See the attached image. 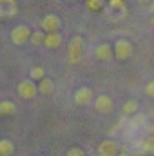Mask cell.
<instances>
[{
	"label": "cell",
	"instance_id": "obj_1",
	"mask_svg": "<svg viewBox=\"0 0 154 156\" xmlns=\"http://www.w3.org/2000/svg\"><path fill=\"white\" fill-rule=\"evenodd\" d=\"M83 38L82 37H73L67 44V62L71 66H78L83 58Z\"/></svg>",
	"mask_w": 154,
	"mask_h": 156
},
{
	"label": "cell",
	"instance_id": "obj_2",
	"mask_svg": "<svg viewBox=\"0 0 154 156\" xmlns=\"http://www.w3.org/2000/svg\"><path fill=\"white\" fill-rule=\"evenodd\" d=\"M103 11L107 13V18H109V20L118 22V20H121V18L127 16V11H129V9H127L125 0H109Z\"/></svg>",
	"mask_w": 154,
	"mask_h": 156
},
{
	"label": "cell",
	"instance_id": "obj_3",
	"mask_svg": "<svg viewBox=\"0 0 154 156\" xmlns=\"http://www.w3.org/2000/svg\"><path fill=\"white\" fill-rule=\"evenodd\" d=\"M16 93H18V96H20L22 100H33V98L38 94V85H37L35 80L26 78V80L18 82V85H16Z\"/></svg>",
	"mask_w": 154,
	"mask_h": 156
},
{
	"label": "cell",
	"instance_id": "obj_4",
	"mask_svg": "<svg viewBox=\"0 0 154 156\" xmlns=\"http://www.w3.org/2000/svg\"><path fill=\"white\" fill-rule=\"evenodd\" d=\"M31 27L27 26V24H18V26H15L13 29H11V42L15 44V45H24V44H27L29 40H31Z\"/></svg>",
	"mask_w": 154,
	"mask_h": 156
},
{
	"label": "cell",
	"instance_id": "obj_5",
	"mask_svg": "<svg viewBox=\"0 0 154 156\" xmlns=\"http://www.w3.org/2000/svg\"><path fill=\"white\" fill-rule=\"evenodd\" d=\"M113 49H114V56L118 60H129L131 56H132V51H134V47H132V44H131V40L127 38H120L114 42V45H113Z\"/></svg>",
	"mask_w": 154,
	"mask_h": 156
},
{
	"label": "cell",
	"instance_id": "obj_6",
	"mask_svg": "<svg viewBox=\"0 0 154 156\" xmlns=\"http://www.w3.org/2000/svg\"><path fill=\"white\" fill-rule=\"evenodd\" d=\"M73 102L78 107H85V105H91L94 102V93L91 87H78L73 94Z\"/></svg>",
	"mask_w": 154,
	"mask_h": 156
},
{
	"label": "cell",
	"instance_id": "obj_7",
	"mask_svg": "<svg viewBox=\"0 0 154 156\" xmlns=\"http://www.w3.org/2000/svg\"><path fill=\"white\" fill-rule=\"evenodd\" d=\"M93 107L102 115H109L114 109V102H113V98L109 94H98L94 98V102H93Z\"/></svg>",
	"mask_w": 154,
	"mask_h": 156
},
{
	"label": "cell",
	"instance_id": "obj_8",
	"mask_svg": "<svg viewBox=\"0 0 154 156\" xmlns=\"http://www.w3.org/2000/svg\"><path fill=\"white\" fill-rule=\"evenodd\" d=\"M60 26H62V20H60V16L58 15H45L42 20H40V29L44 31V33H53V31H58L60 29Z\"/></svg>",
	"mask_w": 154,
	"mask_h": 156
},
{
	"label": "cell",
	"instance_id": "obj_9",
	"mask_svg": "<svg viewBox=\"0 0 154 156\" xmlns=\"http://www.w3.org/2000/svg\"><path fill=\"white\" fill-rule=\"evenodd\" d=\"M118 153H120V145L111 138L100 142L98 145V156H118Z\"/></svg>",
	"mask_w": 154,
	"mask_h": 156
},
{
	"label": "cell",
	"instance_id": "obj_10",
	"mask_svg": "<svg viewBox=\"0 0 154 156\" xmlns=\"http://www.w3.org/2000/svg\"><path fill=\"white\" fill-rule=\"evenodd\" d=\"M94 56L100 62H111L114 58V49L111 47V44H105L103 42V44H100V45L94 47Z\"/></svg>",
	"mask_w": 154,
	"mask_h": 156
},
{
	"label": "cell",
	"instance_id": "obj_11",
	"mask_svg": "<svg viewBox=\"0 0 154 156\" xmlns=\"http://www.w3.org/2000/svg\"><path fill=\"white\" fill-rule=\"evenodd\" d=\"M18 13L16 0H0V18H11Z\"/></svg>",
	"mask_w": 154,
	"mask_h": 156
},
{
	"label": "cell",
	"instance_id": "obj_12",
	"mask_svg": "<svg viewBox=\"0 0 154 156\" xmlns=\"http://www.w3.org/2000/svg\"><path fill=\"white\" fill-rule=\"evenodd\" d=\"M136 113H140V102L134 100V98L125 100L123 105H121V115L125 118H131V116H134Z\"/></svg>",
	"mask_w": 154,
	"mask_h": 156
},
{
	"label": "cell",
	"instance_id": "obj_13",
	"mask_svg": "<svg viewBox=\"0 0 154 156\" xmlns=\"http://www.w3.org/2000/svg\"><path fill=\"white\" fill-rule=\"evenodd\" d=\"M62 35L58 31H53V33H45V38H44V47L47 49H58L62 45Z\"/></svg>",
	"mask_w": 154,
	"mask_h": 156
},
{
	"label": "cell",
	"instance_id": "obj_14",
	"mask_svg": "<svg viewBox=\"0 0 154 156\" xmlns=\"http://www.w3.org/2000/svg\"><path fill=\"white\" fill-rule=\"evenodd\" d=\"M38 93L44 94V96H51L54 93V82H53V78L44 76L38 82Z\"/></svg>",
	"mask_w": 154,
	"mask_h": 156
},
{
	"label": "cell",
	"instance_id": "obj_15",
	"mask_svg": "<svg viewBox=\"0 0 154 156\" xmlns=\"http://www.w3.org/2000/svg\"><path fill=\"white\" fill-rule=\"evenodd\" d=\"M16 113V104L13 100H0V115L2 116H9Z\"/></svg>",
	"mask_w": 154,
	"mask_h": 156
},
{
	"label": "cell",
	"instance_id": "obj_16",
	"mask_svg": "<svg viewBox=\"0 0 154 156\" xmlns=\"http://www.w3.org/2000/svg\"><path fill=\"white\" fill-rule=\"evenodd\" d=\"M15 153V144L7 138L0 140V156H13Z\"/></svg>",
	"mask_w": 154,
	"mask_h": 156
},
{
	"label": "cell",
	"instance_id": "obj_17",
	"mask_svg": "<svg viewBox=\"0 0 154 156\" xmlns=\"http://www.w3.org/2000/svg\"><path fill=\"white\" fill-rule=\"evenodd\" d=\"M85 5H87V9H89L91 13H100V11L105 9L107 2H105V0H87Z\"/></svg>",
	"mask_w": 154,
	"mask_h": 156
},
{
	"label": "cell",
	"instance_id": "obj_18",
	"mask_svg": "<svg viewBox=\"0 0 154 156\" xmlns=\"http://www.w3.org/2000/svg\"><path fill=\"white\" fill-rule=\"evenodd\" d=\"M142 151H143V154H154V134H149L142 142Z\"/></svg>",
	"mask_w": 154,
	"mask_h": 156
},
{
	"label": "cell",
	"instance_id": "obj_19",
	"mask_svg": "<svg viewBox=\"0 0 154 156\" xmlns=\"http://www.w3.org/2000/svg\"><path fill=\"white\" fill-rule=\"evenodd\" d=\"M44 38H45V33L42 31V29H37V31H33L31 33V44L35 45V47H38V45H44Z\"/></svg>",
	"mask_w": 154,
	"mask_h": 156
},
{
	"label": "cell",
	"instance_id": "obj_20",
	"mask_svg": "<svg viewBox=\"0 0 154 156\" xmlns=\"http://www.w3.org/2000/svg\"><path fill=\"white\" fill-rule=\"evenodd\" d=\"M44 76H45V69H44L42 66H35V67H31V71H29V78H31V80L40 82Z\"/></svg>",
	"mask_w": 154,
	"mask_h": 156
},
{
	"label": "cell",
	"instance_id": "obj_21",
	"mask_svg": "<svg viewBox=\"0 0 154 156\" xmlns=\"http://www.w3.org/2000/svg\"><path fill=\"white\" fill-rule=\"evenodd\" d=\"M132 118H134V120H132V125H134V127H143V125H145V115L136 113Z\"/></svg>",
	"mask_w": 154,
	"mask_h": 156
},
{
	"label": "cell",
	"instance_id": "obj_22",
	"mask_svg": "<svg viewBox=\"0 0 154 156\" xmlns=\"http://www.w3.org/2000/svg\"><path fill=\"white\" fill-rule=\"evenodd\" d=\"M67 156H85V153H83L82 147H71L67 151Z\"/></svg>",
	"mask_w": 154,
	"mask_h": 156
},
{
	"label": "cell",
	"instance_id": "obj_23",
	"mask_svg": "<svg viewBox=\"0 0 154 156\" xmlns=\"http://www.w3.org/2000/svg\"><path fill=\"white\" fill-rule=\"evenodd\" d=\"M145 94L149 98H154V80H151L147 85H145Z\"/></svg>",
	"mask_w": 154,
	"mask_h": 156
},
{
	"label": "cell",
	"instance_id": "obj_24",
	"mask_svg": "<svg viewBox=\"0 0 154 156\" xmlns=\"http://www.w3.org/2000/svg\"><path fill=\"white\" fill-rule=\"evenodd\" d=\"M149 11H151V15H154V0L149 2Z\"/></svg>",
	"mask_w": 154,
	"mask_h": 156
},
{
	"label": "cell",
	"instance_id": "obj_25",
	"mask_svg": "<svg viewBox=\"0 0 154 156\" xmlns=\"http://www.w3.org/2000/svg\"><path fill=\"white\" fill-rule=\"evenodd\" d=\"M147 129H149V133H151V134H154V123H151V125H149Z\"/></svg>",
	"mask_w": 154,
	"mask_h": 156
},
{
	"label": "cell",
	"instance_id": "obj_26",
	"mask_svg": "<svg viewBox=\"0 0 154 156\" xmlns=\"http://www.w3.org/2000/svg\"><path fill=\"white\" fill-rule=\"evenodd\" d=\"M118 156H131V154H129L127 151H120V153H118Z\"/></svg>",
	"mask_w": 154,
	"mask_h": 156
},
{
	"label": "cell",
	"instance_id": "obj_27",
	"mask_svg": "<svg viewBox=\"0 0 154 156\" xmlns=\"http://www.w3.org/2000/svg\"><path fill=\"white\" fill-rule=\"evenodd\" d=\"M149 24H151V27H154V15H151V20H149Z\"/></svg>",
	"mask_w": 154,
	"mask_h": 156
},
{
	"label": "cell",
	"instance_id": "obj_28",
	"mask_svg": "<svg viewBox=\"0 0 154 156\" xmlns=\"http://www.w3.org/2000/svg\"><path fill=\"white\" fill-rule=\"evenodd\" d=\"M71 2H75V0H71Z\"/></svg>",
	"mask_w": 154,
	"mask_h": 156
}]
</instances>
